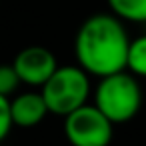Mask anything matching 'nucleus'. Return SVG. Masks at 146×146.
<instances>
[{"label":"nucleus","instance_id":"1","mask_svg":"<svg viewBox=\"0 0 146 146\" xmlns=\"http://www.w3.org/2000/svg\"><path fill=\"white\" fill-rule=\"evenodd\" d=\"M130 40L124 22L112 12L90 14L74 36L76 64L94 78L126 70Z\"/></svg>","mask_w":146,"mask_h":146},{"label":"nucleus","instance_id":"2","mask_svg":"<svg viewBox=\"0 0 146 146\" xmlns=\"http://www.w3.org/2000/svg\"><path fill=\"white\" fill-rule=\"evenodd\" d=\"M92 104L112 122H130L142 106V88L134 74L120 70L98 78L92 90Z\"/></svg>","mask_w":146,"mask_h":146},{"label":"nucleus","instance_id":"8","mask_svg":"<svg viewBox=\"0 0 146 146\" xmlns=\"http://www.w3.org/2000/svg\"><path fill=\"white\" fill-rule=\"evenodd\" d=\"M126 70L136 78H146V34H140L130 40Z\"/></svg>","mask_w":146,"mask_h":146},{"label":"nucleus","instance_id":"3","mask_svg":"<svg viewBox=\"0 0 146 146\" xmlns=\"http://www.w3.org/2000/svg\"><path fill=\"white\" fill-rule=\"evenodd\" d=\"M38 90L44 96L48 112L64 118L76 108L90 102L92 96L90 74L78 64H62Z\"/></svg>","mask_w":146,"mask_h":146},{"label":"nucleus","instance_id":"9","mask_svg":"<svg viewBox=\"0 0 146 146\" xmlns=\"http://www.w3.org/2000/svg\"><path fill=\"white\" fill-rule=\"evenodd\" d=\"M20 84L22 82L12 64H0V94L12 98V94H16V90L20 88Z\"/></svg>","mask_w":146,"mask_h":146},{"label":"nucleus","instance_id":"4","mask_svg":"<svg viewBox=\"0 0 146 146\" xmlns=\"http://www.w3.org/2000/svg\"><path fill=\"white\" fill-rule=\"evenodd\" d=\"M64 134L70 146H108L114 136V124L88 102L64 116Z\"/></svg>","mask_w":146,"mask_h":146},{"label":"nucleus","instance_id":"6","mask_svg":"<svg viewBox=\"0 0 146 146\" xmlns=\"http://www.w3.org/2000/svg\"><path fill=\"white\" fill-rule=\"evenodd\" d=\"M10 112L14 126L20 128H34L50 114L40 90H26L14 94L10 98Z\"/></svg>","mask_w":146,"mask_h":146},{"label":"nucleus","instance_id":"10","mask_svg":"<svg viewBox=\"0 0 146 146\" xmlns=\"http://www.w3.org/2000/svg\"><path fill=\"white\" fill-rule=\"evenodd\" d=\"M12 112H10V98L0 94V142H2L12 130Z\"/></svg>","mask_w":146,"mask_h":146},{"label":"nucleus","instance_id":"5","mask_svg":"<svg viewBox=\"0 0 146 146\" xmlns=\"http://www.w3.org/2000/svg\"><path fill=\"white\" fill-rule=\"evenodd\" d=\"M12 66L22 84H26L30 88H42L60 64H58L56 56L52 54V50L34 44V46L22 48L14 56Z\"/></svg>","mask_w":146,"mask_h":146},{"label":"nucleus","instance_id":"7","mask_svg":"<svg viewBox=\"0 0 146 146\" xmlns=\"http://www.w3.org/2000/svg\"><path fill=\"white\" fill-rule=\"evenodd\" d=\"M106 4L122 22L146 24V0H106Z\"/></svg>","mask_w":146,"mask_h":146}]
</instances>
